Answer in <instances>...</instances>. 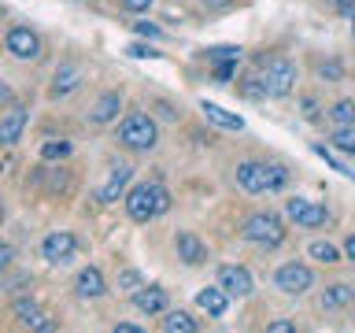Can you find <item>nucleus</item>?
<instances>
[{"instance_id": "20", "label": "nucleus", "mask_w": 355, "mask_h": 333, "mask_svg": "<svg viewBox=\"0 0 355 333\" xmlns=\"http://www.w3.org/2000/svg\"><path fill=\"white\" fill-rule=\"evenodd\" d=\"M352 300H355V289H352V285L333 282V285H326V293H322L318 304H322V307H348Z\"/></svg>"}, {"instance_id": "41", "label": "nucleus", "mask_w": 355, "mask_h": 333, "mask_svg": "<svg viewBox=\"0 0 355 333\" xmlns=\"http://www.w3.org/2000/svg\"><path fill=\"white\" fill-rule=\"evenodd\" d=\"M4 215H8V211H4V204H0V222H4Z\"/></svg>"}, {"instance_id": "8", "label": "nucleus", "mask_w": 355, "mask_h": 333, "mask_svg": "<svg viewBox=\"0 0 355 333\" xmlns=\"http://www.w3.org/2000/svg\"><path fill=\"white\" fill-rule=\"evenodd\" d=\"M4 44H8V52L15 56V60H41V37L30 26H11Z\"/></svg>"}, {"instance_id": "39", "label": "nucleus", "mask_w": 355, "mask_h": 333, "mask_svg": "<svg viewBox=\"0 0 355 333\" xmlns=\"http://www.w3.org/2000/svg\"><path fill=\"white\" fill-rule=\"evenodd\" d=\"M115 333H141V330H137V326H130V322H119Z\"/></svg>"}, {"instance_id": "25", "label": "nucleus", "mask_w": 355, "mask_h": 333, "mask_svg": "<svg viewBox=\"0 0 355 333\" xmlns=\"http://www.w3.org/2000/svg\"><path fill=\"white\" fill-rule=\"evenodd\" d=\"M329 141L337 144L340 152L355 155V126H337V130H333V137H329Z\"/></svg>"}, {"instance_id": "5", "label": "nucleus", "mask_w": 355, "mask_h": 333, "mask_svg": "<svg viewBox=\"0 0 355 333\" xmlns=\"http://www.w3.org/2000/svg\"><path fill=\"white\" fill-rule=\"evenodd\" d=\"M259 89L263 96H274L282 100L296 89V67L293 60H285V56H270V60L263 63V74H259Z\"/></svg>"}, {"instance_id": "40", "label": "nucleus", "mask_w": 355, "mask_h": 333, "mask_svg": "<svg viewBox=\"0 0 355 333\" xmlns=\"http://www.w3.org/2000/svg\"><path fill=\"white\" fill-rule=\"evenodd\" d=\"M200 4H204V8H226L230 0H200Z\"/></svg>"}, {"instance_id": "29", "label": "nucleus", "mask_w": 355, "mask_h": 333, "mask_svg": "<svg viewBox=\"0 0 355 333\" xmlns=\"http://www.w3.org/2000/svg\"><path fill=\"white\" fill-rule=\"evenodd\" d=\"M315 155H322V160H326V163L333 166V171H340V174H348V178H352V171H348V166H344V163H337V160H333V155L326 152V144H315Z\"/></svg>"}, {"instance_id": "12", "label": "nucleus", "mask_w": 355, "mask_h": 333, "mask_svg": "<svg viewBox=\"0 0 355 333\" xmlns=\"http://www.w3.org/2000/svg\"><path fill=\"white\" fill-rule=\"evenodd\" d=\"M130 178H133V166H126V163H119L115 171H111V178H107V185H100V189H96V200H100V204H115V200L122 196V189L130 185Z\"/></svg>"}, {"instance_id": "3", "label": "nucleus", "mask_w": 355, "mask_h": 333, "mask_svg": "<svg viewBox=\"0 0 355 333\" xmlns=\"http://www.w3.org/2000/svg\"><path fill=\"white\" fill-rule=\"evenodd\" d=\"M241 237L259 244V248H277V244L285 241V222H282V215H274V211H255V215L244 219Z\"/></svg>"}, {"instance_id": "16", "label": "nucleus", "mask_w": 355, "mask_h": 333, "mask_svg": "<svg viewBox=\"0 0 355 333\" xmlns=\"http://www.w3.org/2000/svg\"><path fill=\"white\" fill-rule=\"evenodd\" d=\"M22 126H26V111L22 108H11L4 119H0V148H8V144H15L22 137Z\"/></svg>"}, {"instance_id": "26", "label": "nucleus", "mask_w": 355, "mask_h": 333, "mask_svg": "<svg viewBox=\"0 0 355 333\" xmlns=\"http://www.w3.org/2000/svg\"><path fill=\"white\" fill-rule=\"evenodd\" d=\"M207 60H215V63H237L241 60V49H237V44H218V49H207Z\"/></svg>"}, {"instance_id": "15", "label": "nucleus", "mask_w": 355, "mask_h": 333, "mask_svg": "<svg viewBox=\"0 0 355 333\" xmlns=\"http://www.w3.org/2000/svg\"><path fill=\"white\" fill-rule=\"evenodd\" d=\"M74 289H78V296H82V300H96V296H104V293H107V285H104V274H100L96 266H85V271L78 274Z\"/></svg>"}, {"instance_id": "32", "label": "nucleus", "mask_w": 355, "mask_h": 333, "mask_svg": "<svg viewBox=\"0 0 355 333\" xmlns=\"http://www.w3.org/2000/svg\"><path fill=\"white\" fill-rule=\"evenodd\" d=\"M122 8H126V11H148L152 0H122Z\"/></svg>"}, {"instance_id": "24", "label": "nucleus", "mask_w": 355, "mask_h": 333, "mask_svg": "<svg viewBox=\"0 0 355 333\" xmlns=\"http://www.w3.org/2000/svg\"><path fill=\"white\" fill-rule=\"evenodd\" d=\"M307 252H311V259H318V263H340V248L329 241H315Z\"/></svg>"}, {"instance_id": "13", "label": "nucleus", "mask_w": 355, "mask_h": 333, "mask_svg": "<svg viewBox=\"0 0 355 333\" xmlns=\"http://www.w3.org/2000/svg\"><path fill=\"white\" fill-rule=\"evenodd\" d=\"M196 304L207 311L211 318H222L226 315V307H230V293L222 285H211V289H200L196 293Z\"/></svg>"}, {"instance_id": "7", "label": "nucleus", "mask_w": 355, "mask_h": 333, "mask_svg": "<svg viewBox=\"0 0 355 333\" xmlns=\"http://www.w3.org/2000/svg\"><path fill=\"white\" fill-rule=\"evenodd\" d=\"M285 215L293 219L300 230H318V226H326L329 211L322 204H315V200H307V196H293V200H285Z\"/></svg>"}, {"instance_id": "21", "label": "nucleus", "mask_w": 355, "mask_h": 333, "mask_svg": "<svg viewBox=\"0 0 355 333\" xmlns=\"http://www.w3.org/2000/svg\"><path fill=\"white\" fill-rule=\"evenodd\" d=\"M163 333H196V318L189 315V311H166V318L159 322Z\"/></svg>"}, {"instance_id": "10", "label": "nucleus", "mask_w": 355, "mask_h": 333, "mask_svg": "<svg viewBox=\"0 0 355 333\" xmlns=\"http://www.w3.org/2000/svg\"><path fill=\"white\" fill-rule=\"evenodd\" d=\"M218 285L226 289L230 296H248L252 293V274L244 271V266H237V263H226V266H218Z\"/></svg>"}, {"instance_id": "14", "label": "nucleus", "mask_w": 355, "mask_h": 333, "mask_svg": "<svg viewBox=\"0 0 355 333\" xmlns=\"http://www.w3.org/2000/svg\"><path fill=\"white\" fill-rule=\"evenodd\" d=\"M133 304H137V311H144V315H163L166 311V289H159V285L137 289V293H133Z\"/></svg>"}, {"instance_id": "1", "label": "nucleus", "mask_w": 355, "mask_h": 333, "mask_svg": "<svg viewBox=\"0 0 355 333\" xmlns=\"http://www.w3.org/2000/svg\"><path fill=\"white\" fill-rule=\"evenodd\" d=\"M288 182V166L282 163H263V160H248L237 166V185L252 196H263V193H277L285 189Z\"/></svg>"}, {"instance_id": "18", "label": "nucleus", "mask_w": 355, "mask_h": 333, "mask_svg": "<svg viewBox=\"0 0 355 333\" xmlns=\"http://www.w3.org/2000/svg\"><path fill=\"white\" fill-rule=\"evenodd\" d=\"M78 85H82V71H78V67H60V71H55V78H52V96H55V100H60V96H71Z\"/></svg>"}, {"instance_id": "22", "label": "nucleus", "mask_w": 355, "mask_h": 333, "mask_svg": "<svg viewBox=\"0 0 355 333\" xmlns=\"http://www.w3.org/2000/svg\"><path fill=\"white\" fill-rule=\"evenodd\" d=\"M15 315H19V326H26V330H52V322H44L41 315V307L37 304H15Z\"/></svg>"}, {"instance_id": "37", "label": "nucleus", "mask_w": 355, "mask_h": 333, "mask_svg": "<svg viewBox=\"0 0 355 333\" xmlns=\"http://www.w3.org/2000/svg\"><path fill=\"white\" fill-rule=\"evenodd\" d=\"M233 71H237V63H218V78H222V82H226V78H233Z\"/></svg>"}, {"instance_id": "23", "label": "nucleus", "mask_w": 355, "mask_h": 333, "mask_svg": "<svg viewBox=\"0 0 355 333\" xmlns=\"http://www.w3.org/2000/svg\"><path fill=\"white\" fill-rule=\"evenodd\" d=\"M329 119L337 122V126H355V100H337V104L329 108Z\"/></svg>"}, {"instance_id": "42", "label": "nucleus", "mask_w": 355, "mask_h": 333, "mask_svg": "<svg viewBox=\"0 0 355 333\" xmlns=\"http://www.w3.org/2000/svg\"><path fill=\"white\" fill-rule=\"evenodd\" d=\"M352 19H355V15H352ZM352 30H355V26H352Z\"/></svg>"}, {"instance_id": "35", "label": "nucleus", "mask_w": 355, "mask_h": 333, "mask_svg": "<svg viewBox=\"0 0 355 333\" xmlns=\"http://www.w3.org/2000/svg\"><path fill=\"white\" fill-rule=\"evenodd\" d=\"M130 56H133V60H144V56H155L152 49H144V44H130V49H126Z\"/></svg>"}, {"instance_id": "19", "label": "nucleus", "mask_w": 355, "mask_h": 333, "mask_svg": "<svg viewBox=\"0 0 355 333\" xmlns=\"http://www.w3.org/2000/svg\"><path fill=\"white\" fill-rule=\"evenodd\" d=\"M200 111H204V115L215 122V126H222V130H244V119H241V115H233V111L211 104V100H204V104H200Z\"/></svg>"}, {"instance_id": "2", "label": "nucleus", "mask_w": 355, "mask_h": 333, "mask_svg": "<svg viewBox=\"0 0 355 333\" xmlns=\"http://www.w3.org/2000/svg\"><path fill=\"white\" fill-rule=\"evenodd\" d=\"M171 207V193L159 182H141L126 193V215L133 222H152Z\"/></svg>"}, {"instance_id": "28", "label": "nucleus", "mask_w": 355, "mask_h": 333, "mask_svg": "<svg viewBox=\"0 0 355 333\" xmlns=\"http://www.w3.org/2000/svg\"><path fill=\"white\" fill-rule=\"evenodd\" d=\"M67 152H71V144H67V141H49V144L41 148L44 160H60V155H67Z\"/></svg>"}, {"instance_id": "11", "label": "nucleus", "mask_w": 355, "mask_h": 333, "mask_svg": "<svg viewBox=\"0 0 355 333\" xmlns=\"http://www.w3.org/2000/svg\"><path fill=\"white\" fill-rule=\"evenodd\" d=\"M174 252H178V259H182L185 266H200V263H207V248H204V241L196 237V233H189L182 230L174 237Z\"/></svg>"}, {"instance_id": "34", "label": "nucleus", "mask_w": 355, "mask_h": 333, "mask_svg": "<svg viewBox=\"0 0 355 333\" xmlns=\"http://www.w3.org/2000/svg\"><path fill=\"white\" fill-rule=\"evenodd\" d=\"M266 330H270V333H293L296 326H293V322H285V318H277V322H270Z\"/></svg>"}, {"instance_id": "33", "label": "nucleus", "mask_w": 355, "mask_h": 333, "mask_svg": "<svg viewBox=\"0 0 355 333\" xmlns=\"http://www.w3.org/2000/svg\"><path fill=\"white\" fill-rule=\"evenodd\" d=\"M318 74H322V78H340V63H322Z\"/></svg>"}, {"instance_id": "9", "label": "nucleus", "mask_w": 355, "mask_h": 333, "mask_svg": "<svg viewBox=\"0 0 355 333\" xmlns=\"http://www.w3.org/2000/svg\"><path fill=\"white\" fill-rule=\"evenodd\" d=\"M74 248H78V241H74L71 230H55V233H49V237L41 241V255L49 263H67L74 255Z\"/></svg>"}, {"instance_id": "6", "label": "nucleus", "mask_w": 355, "mask_h": 333, "mask_svg": "<svg viewBox=\"0 0 355 333\" xmlns=\"http://www.w3.org/2000/svg\"><path fill=\"white\" fill-rule=\"evenodd\" d=\"M274 285L282 289L285 296H304L311 285H315V271H311L307 263H282L277 266V274H274Z\"/></svg>"}, {"instance_id": "27", "label": "nucleus", "mask_w": 355, "mask_h": 333, "mask_svg": "<svg viewBox=\"0 0 355 333\" xmlns=\"http://www.w3.org/2000/svg\"><path fill=\"white\" fill-rule=\"evenodd\" d=\"M119 289H122V293H137V289H144V278L137 274V271H122L119 274Z\"/></svg>"}, {"instance_id": "30", "label": "nucleus", "mask_w": 355, "mask_h": 333, "mask_svg": "<svg viewBox=\"0 0 355 333\" xmlns=\"http://www.w3.org/2000/svg\"><path fill=\"white\" fill-rule=\"evenodd\" d=\"M337 15H355V0H326Z\"/></svg>"}, {"instance_id": "4", "label": "nucleus", "mask_w": 355, "mask_h": 333, "mask_svg": "<svg viewBox=\"0 0 355 333\" xmlns=\"http://www.w3.org/2000/svg\"><path fill=\"white\" fill-rule=\"evenodd\" d=\"M155 141H159V126H155L152 115L133 111V115L119 122V144H126L130 152H148L155 148Z\"/></svg>"}, {"instance_id": "38", "label": "nucleus", "mask_w": 355, "mask_h": 333, "mask_svg": "<svg viewBox=\"0 0 355 333\" xmlns=\"http://www.w3.org/2000/svg\"><path fill=\"white\" fill-rule=\"evenodd\" d=\"M344 255H348V259L355 263V233H352V237H348V241H344Z\"/></svg>"}, {"instance_id": "31", "label": "nucleus", "mask_w": 355, "mask_h": 333, "mask_svg": "<svg viewBox=\"0 0 355 333\" xmlns=\"http://www.w3.org/2000/svg\"><path fill=\"white\" fill-rule=\"evenodd\" d=\"M133 26H137V33H144V37H163V30L152 26V22H133Z\"/></svg>"}, {"instance_id": "36", "label": "nucleus", "mask_w": 355, "mask_h": 333, "mask_svg": "<svg viewBox=\"0 0 355 333\" xmlns=\"http://www.w3.org/2000/svg\"><path fill=\"white\" fill-rule=\"evenodd\" d=\"M11 255H15V248H11V244H0V271L11 263Z\"/></svg>"}, {"instance_id": "17", "label": "nucleus", "mask_w": 355, "mask_h": 333, "mask_svg": "<svg viewBox=\"0 0 355 333\" xmlns=\"http://www.w3.org/2000/svg\"><path fill=\"white\" fill-rule=\"evenodd\" d=\"M119 111H122V93H104V96H100L96 104H93V111H89V119L104 126V122L119 119Z\"/></svg>"}]
</instances>
